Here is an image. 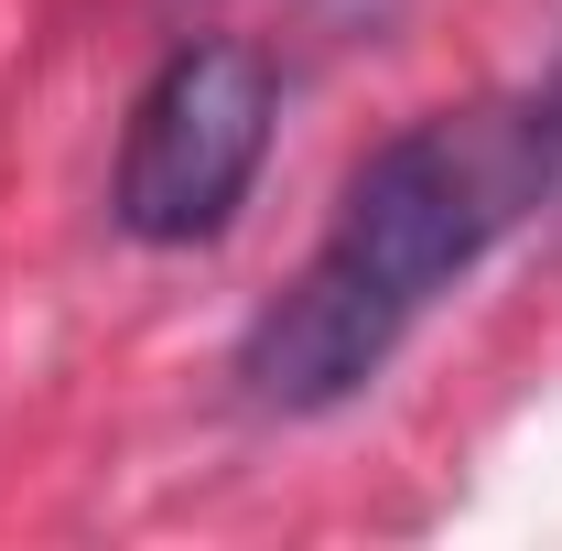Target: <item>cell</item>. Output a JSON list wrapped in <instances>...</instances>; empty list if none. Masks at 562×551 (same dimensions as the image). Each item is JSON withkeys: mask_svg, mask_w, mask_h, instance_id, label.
Returning <instances> with one entry per match:
<instances>
[{"mask_svg": "<svg viewBox=\"0 0 562 551\" xmlns=\"http://www.w3.org/2000/svg\"><path fill=\"white\" fill-rule=\"evenodd\" d=\"M552 131H562V87H552Z\"/></svg>", "mask_w": 562, "mask_h": 551, "instance_id": "obj_4", "label": "cell"}, {"mask_svg": "<svg viewBox=\"0 0 562 551\" xmlns=\"http://www.w3.org/2000/svg\"><path fill=\"white\" fill-rule=\"evenodd\" d=\"M271 109H281L271 66L249 44H184L131 109V140H120V227L151 238V249L216 238L238 216V195L260 184Z\"/></svg>", "mask_w": 562, "mask_h": 551, "instance_id": "obj_2", "label": "cell"}, {"mask_svg": "<svg viewBox=\"0 0 562 551\" xmlns=\"http://www.w3.org/2000/svg\"><path fill=\"white\" fill-rule=\"evenodd\" d=\"M401 336H412V325H401L368 281H347L336 260H303V271L281 281V303L249 325L238 379H249L260 412H336V401H357V390L390 368Z\"/></svg>", "mask_w": 562, "mask_h": 551, "instance_id": "obj_3", "label": "cell"}, {"mask_svg": "<svg viewBox=\"0 0 562 551\" xmlns=\"http://www.w3.org/2000/svg\"><path fill=\"white\" fill-rule=\"evenodd\" d=\"M552 184H562L552 98H476V109H443V120H412L401 140H379L368 173L347 184L336 238L314 260L368 281L412 325L422 303L454 271H476Z\"/></svg>", "mask_w": 562, "mask_h": 551, "instance_id": "obj_1", "label": "cell"}]
</instances>
